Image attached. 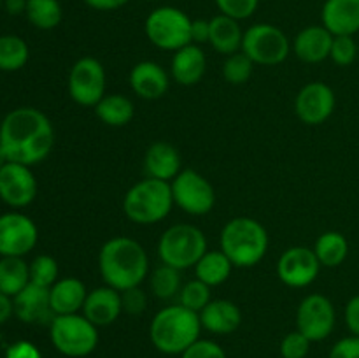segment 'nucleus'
<instances>
[{
  "mask_svg": "<svg viewBox=\"0 0 359 358\" xmlns=\"http://www.w3.org/2000/svg\"><path fill=\"white\" fill-rule=\"evenodd\" d=\"M130 86L133 93L139 95L144 100H156L167 93L170 81H168L167 70L160 63L146 60L133 65L130 72Z\"/></svg>",
  "mask_w": 359,
  "mask_h": 358,
  "instance_id": "18",
  "label": "nucleus"
},
{
  "mask_svg": "<svg viewBox=\"0 0 359 358\" xmlns=\"http://www.w3.org/2000/svg\"><path fill=\"white\" fill-rule=\"evenodd\" d=\"M121 300H123V311L128 314H142L147 307V297L139 286L130 288V290L121 291Z\"/></svg>",
  "mask_w": 359,
  "mask_h": 358,
  "instance_id": "41",
  "label": "nucleus"
},
{
  "mask_svg": "<svg viewBox=\"0 0 359 358\" xmlns=\"http://www.w3.org/2000/svg\"><path fill=\"white\" fill-rule=\"evenodd\" d=\"M181 358H226V353L214 340L198 339L181 354Z\"/></svg>",
  "mask_w": 359,
  "mask_h": 358,
  "instance_id": "40",
  "label": "nucleus"
},
{
  "mask_svg": "<svg viewBox=\"0 0 359 358\" xmlns=\"http://www.w3.org/2000/svg\"><path fill=\"white\" fill-rule=\"evenodd\" d=\"M55 146V128L35 107H18L0 123V147L7 161L34 165L48 158Z\"/></svg>",
  "mask_w": 359,
  "mask_h": 358,
  "instance_id": "1",
  "label": "nucleus"
},
{
  "mask_svg": "<svg viewBox=\"0 0 359 358\" xmlns=\"http://www.w3.org/2000/svg\"><path fill=\"white\" fill-rule=\"evenodd\" d=\"M172 77L182 86L200 83L207 70V56L198 44H188L174 53L172 58Z\"/></svg>",
  "mask_w": 359,
  "mask_h": 358,
  "instance_id": "23",
  "label": "nucleus"
},
{
  "mask_svg": "<svg viewBox=\"0 0 359 358\" xmlns=\"http://www.w3.org/2000/svg\"><path fill=\"white\" fill-rule=\"evenodd\" d=\"M311 351V340L300 332H290L280 343V354L283 358H305Z\"/></svg>",
  "mask_w": 359,
  "mask_h": 358,
  "instance_id": "39",
  "label": "nucleus"
},
{
  "mask_svg": "<svg viewBox=\"0 0 359 358\" xmlns=\"http://www.w3.org/2000/svg\"><path fill=\"white\" fill-rule=\"evenodd\" d=\"M2 4H4V2H2V0H0V9H2Z\"/></svg>",
  "mask_w": 359,
  "mask_h": 358,
  "instance_id": "51",
  "label": "nucleus"
},
{
  "mask_svg": "<svg viewBox=\"0 0 359 358\" xmlns=\"http://www.w3.org/2000/svg\"><path fill=\"white\" fill-rule=\"evenodd\" d=\"M314 253L321 267L333 269V267H339L346 262L347 255H349V242H347L346 235L340 234V232H325L316 241Z\"/></svg>",
  "mask_w": 359,
  "mask_h": 358,
  "instance_id": "29",
  "label": "nucleus"
},
{
  "mask_svg": "<svg viewBox=\"0 0 359 358\" xmlns=\"http://www.w3.org/2000/svg\"><path fill=\"white\" fill-rule=\"evenodd\" d=\"M202 329L209 330L216 336H228L233 333L242 323V312L235 302L226 298L210 300L202 311L198 312Z\"/></svg>",
  "mask_w": 359,
  "mask_h": 358,
  "instance_id": "21",
  "label": "nucleus"
},
{
  "mask_svg": "<svg viewBox=\"0 0 359 358\" xmlns=\"http://www.w3.org/2000/svg\"><path fill=\"white\" fill-rule=\"evenodd\" d=\"M98 269L107 286L118 291L140 286L149 274V258L140 242L132 237H112L98 253Z\"/></svg>",
  "mask_w": 359,
  "mask_h": 358,
  "instance_id": "2",
  "label": "nucleus"
},
{
  "mask_svg": "<svg viewBox=\"0 0 359 358\" xmlns=\"http://www.w3.org/2000/svg\"><path fill=\"white\" fill-rule=\"evenodd\" d=\"M128 2L130 0H84V4L95 11H116L125 7Z\"/></svg>",
  "mask_w": 359,
  "mask_h": 358,
  "instance_id": "46",
  "label": "nucleus"
},
{
  "mask_svg": "<svg viewBox=\"0 0 359 358\" xmlns=\"http://www.w3.org/2000/svg\"><path fill=\"white\" fill-rule=\"evenodd\" d=\"M172 206L174 197L170 183L154 178L135 183L123 200L126 218L137 225L160 223L170 214Z\"/></svg>",
  "mask_w": 359,
  "mask_h": 358,
  "instance_id": "5",
  "label": "nucleus"
},
{
  "mask_svg": "<svg viewBox=\"0 0 359 358\" xmlns=\"http://www.w3.org/2000/svg\"><path fill=\"white\" fill-rule=\"evenodd\" d=\"M323 27L335 35L359 32V0H326L321 9Z\"/></svg>",
  "mask_w": 359,
  "mask_h": 358,
  "instance_id": "20",
  "label": "nucleus"
},
{
  "mask_svg": "<svg viewBox=\"0 0 359 358\" xmlns=\"http://www.w3.org/2000/svg\"><path fill=\"white\" fill-rule=\"evenodd\" d=\"M231 269H233V263L230 262V258L221 249H217V251L207 249L205 255L195 265V274L196 279L212 288L217 286V284H223L230 277Z\"/></svg>",
  "mask_w": 359,
  "mask_h": 358,
  "instance_id": "28",
  "label": "nucleus"
},
{
  "mask_svg": "<svg viewBox=\"0 0 359 358\" xmlns=\"http://www.w3.org/2000/svg\"><path fill=\"white\" fill-rule=\"evenodd\" d=\"M242 39H244V32L237 20L224 16V14H217L210 20L209 42L221 55L230 56L241 51Z\"/></svg>",
  "mask_w": 359,
  "mask_h": 358,
  "instance_id": "26",
  "label": "nucleus"
},
{
  "mask_svg": "<svg viewBox=\"0 0 359 358\" xmlns=\"http://www.w3.org/2000/svg\"><path fill=\"white\" fill-rule=\"evenodd\" d=\"M346 325L353 336L359 337V295L351 298L346 305Z\"/></svg>",
  "mask_w": 359,
  "mask_h": 358,
  "instance_id": "44",
  "label": "nucleus"
},
{
  "mask_svg": "<svg viewBox=\"0 0 359 358\" xmlns=\"http://www.w3.org/2000/svg\"><path fill=\"white\" fill-rule=\"evenodd\" d=\"M69 95L76 104L95 107L105 95L104 65L93 56H83L69 72Z\"/></svg>",
  "mask_w": 359,
  "mask_h": 358,
  "instance_id": "11",
  "label": "nucleus"
},
{
  "mask_svg": "<svg viewBox=\"0 0 359 358\" xmlns=\"http://www.w3.org/2000/svg\"><path fill=\"white\" fill-rule=\"evenodd\" d=\"M28 267H30V283L44 288H51L58 281V262L53 256H35Z\"/></svg>",
  "mask_w": 359,
  "mask_h": 358,
  "instance_id": "36",
  "label": "nucleus"
},
{
  "mask_svg": "<svg viewBox=\"0 0 359 358\" xmlns=\"http://www.w3.org/2000/svg\"><path fill=\"white\" fill-rule=\"evenodd\" d=\"M25 14L39 30H53L62 21L63 9L58 0H27Z\"/></svg>",
  "mask_w": 359,
  "mask_h": 358,
  "instance_id": "31",
  "label": "nucleus"
},
{
  "mask_svg": "<svg viewBox=\"0 0 359 358\" xmlns=\"http://www.w3.org/2000/svg\"><path fill=\"white\" fill-rule=\"evenodd\" d=\"M123 312L121 291L111 286H100L88 291V297L83 305V314L95 326H107L114 323Z\"/></svg>",
  "mask_w": 359,
  "mask_h": 358,
  "instance_id": "17",
  "label": "nucleus"
},
{
  "mask_svg": "<svg viewBox=\"0 0 359 358\" xmlns=\"http://www.w3.org/2000/svg\"><path fill=\"white\" fill-rule=\"evenodd\" d=\"M191 23L193 20L184 11L163 6L147 14L144 30L151 44L165 51L175 53L191 44Z\"/></svg>",
  "mask_w": 359,
  "mask_h": 358,
  "instance_id": "8",
  "label": "nucleus"
},
{
  "mask_svg": "<svg viewBox=\"0 0 359 358\" xmlns=\"http://www.w3.org/2000/svg\"><path fill=\"white\" fill-rule=\"evenodd\" d=\"M321 270L314 249L305 246H293L280 255L277 262V274L284 284L291 288H305L314 283Z\"/></svg>",
  "mask_w": 359,
  "mask_h": 358,
  "instance_id": "14",
  "label": "nucleus"
},
{
  "mask_svg": "<svg viewBox=\"0 0 359 358\" xmlns=\"http://www.w3.org/2000/svg\"><path fill=\"white\" fill-rule=\"evenodd\" d=\"M30 49L18 35H0V70L14 72L27 65Z\"/></svg>",
  "mask_w": 359,
  "mask_h": 358,
  "instance_id": "32",
  "label": "nucleus"
},
{
  "mask_svg": "<svg viewBox=\"0 0 359 358\" xmlns=\"http://www.w3.org/2000/svg\"><path fill=\"white\" fill-rule=\"evenodd\" d=\"M252 67H255V62L245 53H233L224 60L223 76L230 84H244L251 77Z\"/></svg>",
  "mask_w": 359,
  "mask_h": 358,
  "instance_id": "34",
  "label": "nucleus"
},
{
  "mask_svg": "<svg viewBox=\"0 0 359 358\" xmlns=\"http://www.w3.org/2000/svg\"><path fill=\"white\" fill-rule=\"evenodd\" d=\"M205 251V234L198 227L188 223L172 225L158 242V255L161 262L179 270L195 267Z\"/></svg>",
  "mask_w": 359,
  "mask_h": 358,
  "instance_id": "6",
  "label": "nucleus"
},
{
  "mask_svg": "<svg viewBox=\"0 0 359 358\" xmlns=\"http://www.w3.org/2000/svg\"><path fill=\"white\" fill-rule=\"evenodd\" d=\"M242 53L259 65H279L287 58L291 44L279 27L270 23H256L244 32Z\"/></svg>",
  "mask_w": 359,
  "mask_h": 358,
  "instance_id": "9",
  "label": "nucleus"
},
{
  "mask_svg": "<svg viewBox=\"0 0 359 358\" xmlns=\"http://www.w3.org/2000/svg\"><path fill=\"white\" fill-rule=\"evenodd\" d=\"M39 232L32 218L21 213H6L0 216V255L21 256L35 248Z\"/></svg>",
  "mask_w": 359,
  "mask_h": 358,
  "instance_id": "13",
  "label": "nucleus"
},
{
  "mask_svg": "<svg viewBox=\"0 0 359 358\" xmlns=\"http://www.w3.org/2000/svg\"><path fill=\"white\" fill-rule=\"evenodd\" d=\"M358 56V44L353 39V35H335L332 42V51L330 58L340 67H347L356 60Z\"/></svg>",
  "mask_w": 359,
  "mask_h": 358,
  "instance_id": "37",
  "label": "nucleus"
},
{
  "mask_svg": "<svg viewBox=\"0 0 359 358\" xmlns=\"http://www.w3.org/2000/svg\"><path fill=\"white\" fill-rule=\"evenodd\" d=\"M37 195V179L28 165L7 161L0 168V199L11 207H25Z\"/></svg>",
  "mask_w": 359,
  "mask_h": 358,
  "instance_id": "16",
  "label": "nucleus"
},
{
  "mask_svg": "<svg viewBox=\"0 0 359 358\" xmlns=\"http://www.w3.org/2000/svg\"><path fill=\"white\" fill-rule=\"evenodd\" d=\"M221 251L233 267L248 269L263 260L269 249V232L255 218L238 216L228 221L221 230Z\"/></svg>",
  "mask_w": 359,
  "mask_h": 358,
  "instance_id": "4",
  "label": "nucleus"
},
{
  "mask_svg": "<svg viewBox=\"0 0 359 358\" xmlns=\"http://www.w3.org/2000/svg\"><path fill=\"white\" fill-rule=\"evenodd\" d=\"M6 9L9 14H21L27 11V0H6Z\"/></svg>",
  "mask_w": 359,
  "mask_h": 358,
  "instance_id": "48",
  "label": "nucleus"
},
{
  "mask_svg": "<svg viewBox=\"0 0 359 358\" xmlns=\"http://www.w3.org/2000/svg\"><path fill=\"white\" fill-rule=\"evenodd\" d=\"M174 204L191 216L210 213L216 204V193L209 179L193 168H182L170 183Z\"/></svg>",
  "mask_w": 359,
  "mask_h": 358,
  "instance_id": "10",
  "label": "nucleus"
},
{
  "mask_svg": "<svg viewBox=\"0 0 359 358\" xmlns=\"http://www.w3.org/2000/svg\"><path fill=\"white\" fill-rule=\"evenodd\" d=\"M328 358H359V337L349 336L335 343Z\"/></svg>",
  "mask_w": 359,
  "mask_h": 358,
  "instance_id": "42",
  "label": "nucleus"
},
{
  "mask_svg": "<svg viewBox=\"0 0 359 358\" xmlns=\"http://www.w3.org/2000/svg\"><path fill=\"white\" fill-rule=\"evenodd\" d=\"M6 164H7V158H6V154H4V150L0 147V168H2Z\"/></svg>",
  "mask_w": 359,
  "mask_h": 358,
  "instance_id": "49",
  "label": "nucleus"
},
{
  "mask_svg": "<svg viewBox=\"0 0 359 358\" xmlns=\"http://www.w3.org/2000/svg\"><path fill=\"white\" fill-rule=\"evenodd\" d=\"M86 297V286L77 277H63L49 288V302L55 316L76 314L83 309Z\"/></svg>",
  "mask_w": 359,
  "mask_h": 358,
  "instance_id": "24",
  "label": "nucleus"
},
{
  "mask_svg": "<svg viewBox=\"0 0 359 358\" xmlns=\"http://www.w3.org/2000/svg\"><path fill=\"white\" fill-rule=\"evenodd\" d=\"M337 312L332 300L321 293L307 295L297 311V326L311 343L325 340L332 336Z\"/></svg>",
  "mask_w": 359,
  "mask_h": 358,
  "instance_id": "12",
  "label": "nucleus"
},
{
  "mask_svg": "<svg viewBox=\"0 0 359 358\" xmlns=\"http://www.w3.org/2000/svg\"><path fill=\"white\" fill-rule=\"evenodd\" d=\"M146 2H158V0H146Z\"/></svg>",
  "mask_w": 359,
  "mask_h": 358,
  "instance_id": "50",
  "label": "nucleus"
},
{
  "mask_svg": "<svg viewBox=\"0 0 359 358\" xmlns=\"http://www.w3.org/2000/svg\"><path fill=\"white\" fill-rule=\"evenodd\" d=\"M210 35V20H193L191 23V42L193 44H203V42H209Z\"/></svg>",
  "mask_w": 359,
  "mask_h": 358,
  "instance_id": "45",
  "label": "nucleus"
},
{
  "mask_svg": "<svg viewBox=\"0 0 359 358\" xmlns=\"http://www.w3.org/2000/svg\"><path fill=\"white\" fill-rule=\"evenodd\" d=\"M95 114L109 126H125L133 119L135 107L125 95L111 93L104 95V98L95 105Z\"/></svg>",
  "mask_w": 359,
  "mask_h": 358,
  "instance_id": "27",
  "label": "nucleus"
},
{
  "mask_svg": "<svg viewBox=\"0 0 359 358\" xmlns=\"http://www.w3.org/2000/svg\"><path fill=\"white\" fill-rule=\"evenodd\" d=\"M198 312L189 311L184 305H168L156 312L149 326L153 346L165 354H182L193 343L200 339Z\"/></svg>",
  "mask_w": 359,
  "mask_h": 358,
  "instance_id": "3",
  "label": "nucleus"
},
{
  "mask_svg": "<svg viewBox=\"0 0 359 358\" xmlns=\"http://www.w3.org/2000/svg\"><path fill=\"white\" fill-rule=\"evenodd\" d=\"M144 165L149 178L161 179V181H172L182 171L181 154L170 142L151 144L146 151Z\"/></svg>",
  "mask_w": 359,
  "mask_h": 358,
  "instance_id": "25",
  "label": "nucleus"
},
{
  "mask_svg": "<svg viewBox=\"0 0 359 358\" xmlns=\"http://www.w3.org/2000/svg\"><path fill=\"white\" fill-rule=\"evenodd\" d=\"M151 290L158 298H172L181 290V270L170 265H160L151 276Z\"/></svg>",
  "mask_w": 359,
  "mask_h": 358,
  "instance_id": "33",
  "label": "nucleus"
},
{
  "mask_svg": "<svg viewBox=\"0 0 359 358\" xmlns=\"http://www.w3.org/2000/svg\"><path fill=\"white\" fill-rule=\"evenodd\" d=\"M14 314L25 323H41L55 318L49 302V288L28 283L16 297H13Z\"/></svg>",
  "mask_w": 359,
  "mask_h": 358,
  "instance_id": "19",
  "label": "nucleus"
},
{
  "mask_svg": "<svg viewBox=\"0 0 359 358\" xmlns=\"http://www.w3.org/2000/svg\"><path fill=\"white\" fill-rule=\"evenodd\" d=\"M335 91L321 81L309 83L298 91L297 100H294V109L300 121L305 125H321L335 111Z\"/></svg>",
  "mask_w": 359,
  "mask_h": 358,
  "instance_id": "15",
  "label": "nucleus"
},
{
  "mask_svg": "<svg viewBox=\"0 0 359 358\" xmlns=\"http://www.w3.org/2000/svg\"><path fill=\"white\" fill-rule=\"evenodd\" d=\"M6 358H42V354L35 344L28 340H18L7 347Z\"/></svg>",
  "mask_w": 359,
  "mask_h": 358,
  "instance_id": "43",
  "label": "nucleus"
},
{
  "mask_svg": "<svg viewBox=\"0 0 359 358\" xmlns=\"http://www.w3.org/2000/svg\"><path fill=\"white\" fill-rule=\"evenodd\" d=\"M258 4L259 0H216L219 14L230 16L237 21L251 18L258 9Z\"/></svg>",
  "mask_w": 359,
  "mask_h": 358,
  "instance_id": "38",
  "label": "nucleus"
},
{
  "mask_svg": "<svg viewBox=\"0 0 359 358\" xmlns=\"http://www.w3.org/2000/svg\"><path fill=\"white\" fill-rule=\"evenodd\" d=\"M49 336L56 350L69 358L88 357L98 346V326L84 314H60L49 323Z\"/></svg>",
  "mask_w": 359,
  "mask_h": 358,
  "instance_id": "7",
  "label": "nucleus"
},
{
  "mask_svg": "<svg viewBox=\"0 0 359 358\" xmlns=\"http://www.w3.org/2000/svg\"><path fill=\"white\" fill-rule=\"evenodd\" d=\"M13 312H14L13 298H11L9 295H6L0 291V325H2V323H6L7 319L13 316Z\"/></svg>",
  "mask_w": 359,
  "mask_h": 358,
  "instance_id": "47",
  "label": "nucleus"
},
{
  "mask_svg": "<svg viewBox=\"0 0 359 358\" xmlns=\"http://www.w3.org/2000/svg\"><path fill=\"white\" fill-rule=\"evenodd\" d=\"M210 302V286L200 279L186 283L179 291V304L189 311L200 312Z\"/></svg>",
  "mask_w": 359,
  "mask_h": 358,
  "instance_id": "35",
  "label": "nucleus"
},
{
  "mask_svg": "<svg viewBox=\"0 0 359 358\" xmlns=\"http://www.w3.org/2000/svg\"><path fill=\"white\" fill-rule=\"evenodd\" d=\"M30 283V267L21 256H2L0 260V291L16 297Z\"/></svg>",
  "mask_w": 359,
  "mask_h": 358,
  "instance_id": "30",
  "label": "nucleus"
},
{
  "mask_svg": "<svg viewBox=\"0 0 359 358\" xmlns=\"http://www.w3.org/2000/svg\"><path fill=\"white\" fill-rule=\"evenodd\" d=\"M333 35L323 25H312L298 32L294 37V55L305 63H319L330 58Z\"/></svg>",
  "mask_w": 359,
  "mask_h": 358,
  "instance_id": "22",
  "label": "nucleus"
}]
</instances>
